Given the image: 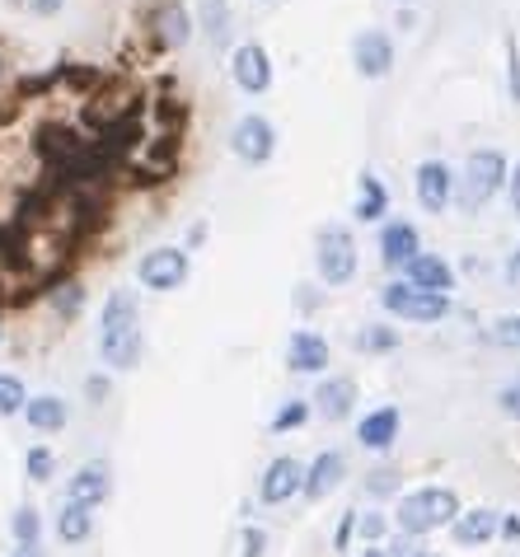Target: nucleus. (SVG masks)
Returning a JSON list of instances; mask_svg holds the SVG:
<instances>
[{
  "label": "nucleus",
  "mask_w": 520,
  "mask_h": 557,
  "mask_svg": "<svg viewBox=\"0 0 520 557\" xmlns=\"http://www.w3.org/2000/svg\"><path fill=\"white\" fill-rule=\"evenodd\" d=\"M380 305L389 309L394 319H408V323H436L450 314V300L446 296H432V290H412L408 282H389L380 290Z\"/></svg>",
  "instance_id": "obj_5"
},
{
  "label": "nucleus",
  "mask_w": 520,
  "mask_h": 557,
  "mask_svg": "<svg viewBox=\"0 0 520 557\" xmlns=\"http://www.w3.org/2000/svg\"><path fill=\"white\" fill-rule=\"evenodd\" d=\"M109 492H113V478H109V463L103 459H95V463H81L75 469V478H71V487H66V502H75V506H103L109 502Z\"/></svg>",
  "instance_id": "obj_12"
},
{
  "label": "nucleus",
  "mask_w": 520,
  "mask_h": 557,
  "mask_svg": "<svg viewBox=\"0 0 520 557\" xmlns=\"http://www.w3.org/2000/svg\"><path fill=\"white\" fill-rule=\"evenodd\" d=\"M493 343L520 351V314H507V319H497V323H493Z\"/></svg>",
  "instance_id": "obj_31"
},
{
  "label": "nucleus",
  "mask_w": 520,
  "mask_h": 557,
  "mask_svg": "<svg viewBox=\"0 0 520 557\" xmlns=\"http://www.w3.org/2000/svg\"><path fill=\"white\" fill-rule=\"evenodd\" d=\"M497 404H502V412H507V417H516V422H520V384H507Z\"/></svg>",
  "instance_id": "obj_35"
},
{
  "label": "nucleus",
  "mask_w": 520,
  "mask_h": 557,
  "mask_svg": "<svg viewBox=\"0 0 520 557\" xmlns=\"http://www.w3.org/2000/svg\"><path fill=\"white\" fill-rule=\"evenodd\" d=\"M507 188H511V211H516V221H520V164L507 169Z\"/></svg>",
  "instance_id": "obj_37"
},
{
  "label": "nucleus",
  "mask_w": 520,
  "mask_h": 557,
  "mask_svg": "<svg viewBox=\"0 0 520 557\" xmlns=\"http://www.w3.org/2000/svg\"><path fill=\"white\" fill-rule=\"evenodd\" d=\"M20 417L34 431H42V436H52V431H66L71 408H66V398H57V394H38V398H28Z\"/></svg>",
  "instance_id": "obj_19"
},
{
  "label": "nucleus",
  "mask_w": 520,
  "mask_h": 557,
  "mask_svg": "<svg viewBox=\"0 0 520 557\" xmlns=\"http://www.w3.org/2000/svg\"><path fill=\"white\" fill-rule=\"evenodd\" d=\"M497 530H502V534H507V539H520V520H516V516H507V520H502V524H497Z\"/></svg>",
  "instance_id": "obj_40"
},
{
  "label": "nucleus",
  "mask_w": 520,
  "mask_h": 557,
  "mask_svg": "<svg viewBox=\"0 0 520 557\" xmlns=\"http://www.w3.org/2000/svg\"><path fill=\"white\" fill-rule=\"evenodd\" d=\"M351 404H357V380H347V375L324 380L314 389V412L329 417V422H343V417L351 412Z\"/></svg>",
  "instance_id": "obj_20"
},
{
  "label": "nucleus",
  "mask_w": 520,
  "mask_h": 557,
  "mask_svg": "<svg viewBox=\"0 0 520 557\" xmlns=\"http://www.w3.org/2000/svg\"><path fill=\"white\" fill-rule=\"evenodd\" d=\"M357 441L366 445V450H389L394 441H399V408H375V412H366L361 417V426H357Z\"/></svg>",
  "instance_id": "obj_18"
},
{
  "label": "nucleus",
  "mask_w": 520,
  "mask_h": 557,
  "mask_svg": "<svg viewBox=\"0 0 520 557\" xmlns=\"http://www.w3.org/2000/svg\"><path fill=\"white\" fill-rule=\"evenodd\" d=\"M507 75H511V99L520 103V42L507 34Z\"/></svg>",
  "instance_id": "obj_32"
},
{
  "label": "nucleus",
  "mask_w": 520,
  "mask_h": 557,
  "mask_svg": "<svg viewBox=\"0 0 520 557\" xmlns=\"http://www.w3.org/2000/svg\"><path fill=\"white\" fill-rule=\"evenodd\" d=\"M231 150L239 154L244 164H268V160H272V150H277V127H272L263 113L239 117V122H235V132H231Z\"/></svg>",
  "instance_id": "obj_8"
},
{
  "label": "nucleus",
  "mask_w": 520,
  "mask_h": 557,
  "mask_svg": "<svg viewBox=\"0 0 520 557\" xmlns=\"http://www.w3.org/2000/svg\"><path fill=\"white\" fill-rule=\"evenodd\" d=\"M497 524H502V516H497V510H487V506H473V510H465L460 520H450V534H455V544H465V548H479V544H487V539L497 534Z\"/></svg>",
  "instance_id": "obj_21"
},
{
  "label": "nucleus",
  "mask_w": 520,
  "mask_h": 557,
  "mask_svg": "<svg viewBox=\"0 0 520 557\" xmlns=\"http://www.w3.org/2000/svg\"><path fill=\"white\" fill-rule=\"evenodd\" d=\"M141 314H136V296L132 290H113L103 300V314H99V356L103 366L113 370H132L141 361Z\"/></svg>",
  "instance_id": "obj_1"
},
{
  "label": "nucleus",
  "mask_w": 520,
  "mask_h": 557,
  "mask_svg": "<svg viewBox=\"0 0 520 557\" xmlns=\"http://www.w3.org/2000/svg\"><path fill=\"white\" fill-rule=\"evenodd\" d=\"M399 5H412V0H399Z\"/></svg>",
  "instance_id": "obj_46"
},
{
  "label": "nucleus",
  "mask_w": 520,
  "mask_h": 557,
  "mask_svg": "<svg viewBox=\"0 0 520 557\" xmlns=\"http://www.w3.org/2000/svg\"><path fill=\"white\" fill-rule=\"evenodd\" d=\"M305 417H310V404H305V398H290V404L272 417V431H296Z\"/></svg>",
  "instance_id": "obj_29"
},
{
  "label": "nucleus",
  "mask_w": 520,
  "mask_h": 557,
  "mask_svg": "<svg viewBox=\"0 0 520 557\" xmlns=\"http://www.w3.org/2000/svg\"><path fill=\"white\" fill-rule=\"evenodd\" d=\"M422 244H418V230L408 221H389L380 230V262H389V268H404L408 258H418Z\"/></svg>",
  "instance_id": "obj_17"
},
{
  "label": "nucleus",
  "mask_w": 520,
  "mask_h": 557,
  "mask_svg": "<svg viewBox=\"0 0 520 557\" xmlns=\"http://www.w3.org/2000/svg\"><path fill=\"white\" fill-rule=\"evenodd\" d=\"M507 276H511V282H520V249L507 258Z\"/></svg>",
  "instance_id": "obj_41"
},
{
  "label": "nucleus",
  "mask_w": 520,
  "mask_h": 557,
  "mask_svg": "<svg viewBox=\"0 0 520 557\" xmlns=\"http://www.w3.org/2000/svg\"><path fill=\"white\" fill-rule=\"evenodd\" d=\"M361 557H389V553H380V548H366Z\"/></svg>",
  "instance_id": "obj_43"
},
{
  "label": "nucleus",
  "mask_w": 520,
  "mask_h": 557,
  "mask_svg": "<svg viewBox=\"0 0 520 557\" xmlns=\"http://www.w3.org/2000/svg\"><path fill=\"white\" fill-rule=\"evenodd\" d=\"M28 404V389L20 375H0V417H20Z\"/></svg>",
  "instance_id": "obj_27"
},
{
  "label": "nucleus",
  "mask_w": 520,
  "mask_h": 557,
  "mask_svg": "<svg viewBox=\"0 0 520 557\" xmlns=\"http://www.w3.org/2000/svg\"><path fill=\"white\" fill-rule=\"evenodd\" d=\"M329 366V343L310 329H296L286 343V370L290 375H319Z\"/></svg>",
  "instance_id": "obj_13"
},
{
  "label": "nucleus",
  "mask_w": 520,
  "mask_h": 557,
  "mask_svg": "<svg viewBox=\"0 0 520 557\" xmlns=\"http://www.w3.org/2000/svg\"><path fill=\"white\" fill-rule=\"evenodd\" d=\"M197 28L211 38V48H225V38H231V5H225V0H202Z\"/></svg>",
  "instance_id": "obj_24"
},
{
  "label": "nucleus",
  "mask_w": 520,
  "mask_h": 557,
  "mask_svg": "<svg viewBox=\"0 0 520 557\" xmlns=\"http://www.w3.org/2000/svg\"><path fill=\"white\" fill-rule=\"evenodd\" d=\"M150 38H156L164 52L183 48V42L193 38V14L183 10V0H160V5L150 10Z\"/></svg>",
  "instance_id": "obj_11"
},
{
  "label": "nucleus",
  "mask_w": 520,
  "mask_h": 557,
  "mask_svg": "<svg viewBox=\"0 0 520 557\" xmlns=\"http://www.w3.org/2000/svg\"><path fill=\"white\" fill-rule=\"evenodd\" d=\"M351 66H357L361 81H385L394 71V42L385 28H361L351 38Z\"/></svg>",
  "instance_id": "obj_7"
},
{
  "label": "nucleus",
  "mask_w": 520,
  "mask_h": 557,
  "mask_svg": "<svg viewBox=\"0 0 520 557\" xmlns=\"http://www.w3.org/2000/svg\"><path fill=\"white\" fill-rule=\"evenodd\" d=\"M85 389H89V398H109V380H103V375H95V380L85 384Z\"/></svg>",
  "instance_id": "obj_38"
},
{
  "label": "nucleus",
  "mask_w": 520,
  "mask_h": 557,
  "mask_svg": "<svg viewBox=\"0 0 520 557\" xmlns=\"http://www.w3.org/2000/svg\"><path fill=\"white\" fill-rule=\"evenodd\" d=\"M89 530H95L89 506H75V502L61 506V516H57V539H61V544H85Z\"/></svg>",
  "instance_id": "obj_23"
},
{
  "label": "nucleus",
  "mask_w": 520,
  "mask_h": 557,
  "mask_svg": "<svg viewBox=\"0 0 520 557\" xmlns=\"http://www.w3.org/2000/svg\"><path fill=\"white\" fill-rule=\"evenodd\" d=\"M263 548H268V534L263 530H244V553L239 557H263Z\"/></svg>",
  "instance_id": "obj_33"
},
{
  "label": "nucleus",
  "mask_w": 520,
  "mask_h": 557,
  "mask_svg": "<svg viewBox=\"0 0 520 557\" xmlns=\"http://www.w3.org/2000/svg\"><path fill=\"white\" fill-rule=\"evenodd\" d=\"M408 557H436V553H426V548H422V553H408Z\"/></svg>",
  "instance_id": "obj_44"
},
{
  "label": "nucleus",
  "mask_w": 520,
  "mask_h": 557,
  "mask_svg": "<svg viewBox=\"0 0 520 557\" xmlns=\"http://www.w3.org/2000/svg\"><path fill=\"white\" fill-rule=\"evenodd\" d=\"M366 487H371L375 497H380V492H394V487H399V478H394L389 469H375V473H371V483H366Z\"/></svg>",
  "instance_id": "obj_36"
},
{
  "label": "nucleus",
  "mask_w": 520,
  "mask_h": 557,
  "mask_svg": "<svg viewBox=\"0 0 520 557\" xmlns=\"http://www.w3.org/2000/svg\"><path fill=\"white\" fill-rule=\"evenodd\" d=\"M314 262L329 286H347L351 276H357V239H351L343 225H324L314 239Z\"/></svg>",
  "instance_id": "obj_4"
},
{
  "label": "nucleus",
  "mask_w": 520,
  "mask_h": 557,
  "mask_svg": "<svg viewBox=\"0 0 520 557\" xmlns=\"http://www.w3.org/2000/svg\"><path fill=\"white\" fill-rule=\"evenodd\" d=\"M507 154L502 150H473L465 169H460V178H455V188L450 197L460 202V211H483L487 202L497 197V188L507 183Z\"/></svg>",
  "instance_id": "obj_2"
},
{
  "label": "nucleus",
  "mask_w": 520,
  "mask_h": 557,
  "mask_svg": "<svg viewBox=\"0 0 520 557\" xmlns=\"http://www.w3.org/2000/svg\"><path fill=\"white\" fill-rule=\"evenodd\" d=\"M10 557H38V548H14Z\"/></svg>",
  "instance_id": "obj_42"
},
{
  "label": "nucleus",
  "mask_w": 520,
  "mask_h": 557,
  "mask_svg": "<svg viewBox=\"0 0 520 557\" xmlns=\"http://www.w3.org/2000/svg\"><path fill=\"white\" fill-rule=\"evenodd\" d=\"M28 5H34V14H57L61 0H28Z\"/></svg>",
  "instance_id": "obj_39"
},
{
  "label": "nucleus",
  "mask_w": 520,
  "mask_h": 557,
  "mask_svg": "<svg viewBox=\"0 0 520 557\" xmlns=\"http://www.w3.org/2000/svg\"><path fill=\"white\" fill-rule=\"evenodd\" d=\"M351 534H357V516H343V520H338V534H333V548H338V553H347Z\"/></svg>",
  "instance_id": "obj_34"
},
{
  "label": "nucleus",
  "mask_w": 520,
  "mask_h": 557,
  "mask_svg": "<svg viewBox=\"0 0 520 557\" xmlns=\"http://www.w3.org/2000/svg\"><path fill=\"white\" fill-rule=\"evenodd\" d=\"M385 207H389V188L366 169V174L357 178V207H351V215H357V221H380Z\"/></svg>",
  "instance_id": "obj_22"
},
{
  "label": "nucleus",
  "mask_w": 520,
  "mask_h": 557,
  "mask_svg": "<svg viewBox=\"0 0 520 557\" xmlns=\"http://www.w3.org/2000/svg\"><path fill=\"white\" fill-rule=\"evenodd\" d=\"M0 343H5V329H0Z\"/></svg>",
  "instance_id": "obj_45"
},
{
  "label": "nucleus",
  "mask_w": 520,
  "mask_h": 557,
  "mask_svg": "<svg viewBox=\"0 0 520 557\" xmlns=\"http://www.w3.org/2000/svg\"><path fill=\"white\" fill-rule=\"evenodd\" d=\"M394 516H399L404 534H432V530H441V524H450L455 516H460V497H455L450 487H418L399 502Z\"/></svg>",
  "instance_id": "obj_3"
},
{
  "label": "nucleus",
  "mask_w": 520,
  "mask_h": 557,
  "mask_svg": "<svg viewBox=\"0 0 520 557\" xmlns=\"http://www.w3.org/2000/svg\"><path fill=\"white\" fill-rule=\"evenodd\" d=\"M48 296H52V305H57L61 319H75V314L85 309V286H81V282H61V286L48 290Z\"/></svg>",
  "instance_id": "obj_26"
},
{
  "label": "nucleus",
  "mask_w": 520,
  "mask_h": 557,
  "mask_svg": "<svg viewBox=\"0 0 520 557\" xmlns=\"http://www.w3.org/2000/svg\"><path fill=\"white\" fill-rule=\"evenodd\" d=\"M300 483H305V463H300V459H290V455H282V459H272L268 469H263L258 497H263V506H282V502L296 497Z\"/></svg>",
  "instance_id": "obj_10"
},
{
  "label": "nucleus",
  "mask_w": 520,
  "mask_h": 557,
  "mask_svg": "<svg viewBox=\"0 0 520 557\" xmlns=\"http://www.w3.org/2000/svg\"><path fill=\"white\" fill-rule=\"evenodd\" d=\"M418 202H422V211H432V215H441L450 207V188H455V178H450V169L441 164V160H426V164H418Z\"/></svg>",
  "instance_id": "obj_14"
},
{
  "label": "nucleus",
  "mask_w": 520,
  "mask_h": 557,
  "mask_svg": "<svg viewBox=\"0 0 520 557\" xmlns=\"http://www.w3.org/2000/svg\"><path fill=\"white\" fill-rule=\"evenodd\" d=\"M136 282L146 290H178L188 282V249H174V244L150 249L141 262H136Z\"/></svg>",
  "instance_id": "obj_6"
},
{
  "label": "nucleus",
  "mask_w": 520,
  "mask_h": 557,
  "mask_svg": "<svg viewBox=\"0 0 520 557\" xmlns=\"http://www.w3.org/2000/svg\"><path fill=\"white\" fill-rule=\"evenodd\" d=\"M10 534H14V544H20V548H38L42 516L34 506H20V510H14V520H10Z\"/></svg>",
  "instance_id": "obj_25"
},
{
  "label": "nucleus",
  "mask_w": 520,
  "mask_h": 557,
  "mask_svg": "<svg viewBox=\"0 0 520 557\" xmlns=\"http://www.w3.org/2000/svg\"><path fill=\"white\" fill-rule=\"evenodd\" d=\"M357 343H361V351H394L399 347V333L394 329H361Z\"/></svg>",
  "instance_id": "obj_30"
},
{
  "label": "nucleus",
  "mask_w": 520,
  "mask_h": 557,
  "mask_svg": "<svg viewBox=\"0 0 520 557\" xmlns=\"http://www.w3.org/2000/svg\"><path fill=\"white\" fill-rule=\"evenodd\" d=\"M24 473H28V483H48L57 473V459H52L48 445H34V450L24 455Z\"/></svg>",
  "instance_id": "obj_28"
},
{
  "label": "nucleus",
  "mask_w": 520,
  "mask_h": 557,
  "mask_svg": "<svg viewBox=\"0 0 520 557\" xmlns=\"http://www.w3.org/2000/svg\"><path fill=\"white\" fill-rule=\"evenodd\" d=\"M343 478H347V459H343L338 450H324V455H319V459L310 463V469H305L300 492H305L310 502H324L329 492H338Z\"/></svg>",
  "instance_id": "obj_15"
},
{
  "label": "nucleus",
  "mask_w": 520,
  "mask_h": 557,
  "mask_svg": "<svg viewBox=\"0 0 520 557\" xmlns=\"http://www.w3.org/2000/svg\"><path fill=\"white\" fill-rule=\"evenodd\" d=\"M0 71H5V61H0Z\"/></svg>",
  "instance_id": "obj_47"
},
{
  "label": "nucleus",
  "mask_w": 520,
  "mask_h": 557,
  "mask_svg": "<svg viewBox=\"0 0 520 557\" xmlns=\"http://www.w3.org/2000/svg\"><path fill=\"white\" fill-rule=\"evenodd\" d=\"M231 75L244 95H268L272 89V57L263 42H239L231 52Z\"/></svg>",
  "instance_id": "obj_9"
},
{
  "label": "nucleus",
  "mask_w": 520,
  "mask_h": 557,
  "mask_svg": "<svg viewBox=\"0 0 520 557\" xmlns=\"http://www.w3.org/2000/svg\"><path fill=\"white\" fill-rule=\"evenodd\" d=\"M404 282H408L412 290H432V296H446L450 282H455V272H450L436 253H418V258L404 262Z\"/></svg>",
  "instance_id": "obj_16"
}]
</instances>
